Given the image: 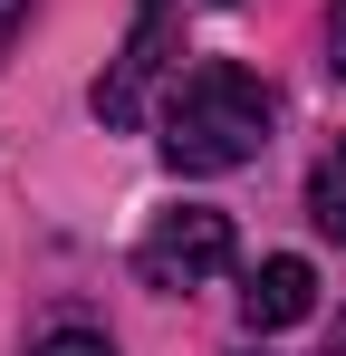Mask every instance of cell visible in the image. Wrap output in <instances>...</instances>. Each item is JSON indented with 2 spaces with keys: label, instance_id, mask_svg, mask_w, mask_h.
Wrapping results in <instances>:
<instances>
[{
  "label": "cell",
  "instance_id": "obj_1",
  "mask_svg": "<svg viewBox=\"0 0 346 356\" xmlns=\"http://www.w3.org/2000/svg\"><path fill=\"white\" fill-rule=\"evenodd\" d=\"M270 145V87L240 58H202L164 97V164L173 174H231Z\"/></svg>",
  "mask_w": 346,
  "mask_h": 356
},
{
  "label": "cell",
  "instance_id": "obj_2",
  "mask_svg": "<svg viewBox=\"0 0 346 356\" xmlns=\"http://www.w3.org/2000/svg\"><path fill=\"white\" fill-rule=\"evenodd\" d=\"M231 250H240L231 212L183 202V212H164L154 232L135 241V280H145V289H202V280H222V270H231Z\"/></svg>",
  "mask_w": 346,
  "mask_h": 356
},
{
  "label": "cell",
  "instance_id": "obj_3",
  "mask_svg": "<svg viewBox=\"0 0 346 356\" xmlns=\"http://www.w3.org/2000/svg\"><path fill=\"white\" fill-rule=\"evenodd\" d=\"M164 58H173V0H135V29H125L115 67L97 77V116L135 125V116H145V87L164 77Z\"/></svg>",
  "mask_w": 346,
  "mask_h": 356
},
{
  "label": "cell",
  "instance_id": "obj_4",
  "mask_svg": "<svg viewBox=\"0 0 346 356\" xmlns=\"http://www.w3.org/2000/svg\"><path fill=\"white\" fill-rule=\"evenodd\" d=\"M308 308H318V270H308L298 250L260 260V270H250V289H240V318H250L260 337H270V327H298Z\"/></svg>",
  "mask_w": 346,
  "mask_h": 356
},
{
  "label": "cell",
  "instance_id": "obj_5",
  "mask_svg": "<svg viewBox=\"0 0 346 356\" xmlns=\"http://www.w3.org/2000/svg\"><path fill=\"white\" fill-rule=\"evenodd\" d=\"M308 222H318L327 241H346V135L318 154V174H308Z\"/></svg>",
  "mask_w": 346,
  "mask_h": 356
},
{
  "label": "cell",
  "instance_id": "obj_6",
  "mask_svg": "<svg viewBox=\"0 0 346 356\" xmlns=\"http://www.w3.org/2000/svg\"><path fill=\"white\" fill-rule=\"evenodd\" d=\"M29 356H115V347L97 337V327H58V337H39Z\"/></svg>",
  "mask_w": 346,
  "mask_h": 356
},
{
  "label": "cell",
  "instance_id": "obj_7",
  "mask_svg": "<svg viewBox=\"0 0 346 356\" xmlns=\"http://www.w3.org/2000/svg\"><path fill=\"white\" fill-rule=\"evenodd\" d=\"M327 77H337V87H346V0H337V10H327Z\"/></svg>",
  "mask_w": 346,
  "mask_h": 356
},
{
  "label": "cell",
  "instance_id": "obj_8",
  "mask_svg": "<svg viewBox=\"0 0 346 356\" xmlns=\"http://www.w3.org/2000/svg\"><path fill=\"white\" fill-rule=\"evenodd\" d=\"M19 10H29V0H0V39H10V29H19Z\"/></svg>",
  "mask_w": 346,
  "mask_h": 356
},
{
  "label": "cell",
  "instance_id": "obj_9",
  "mask_svg": "<svg viewBox=\"0 0 346 356\" xmlns=\"http://www.w3.org/2000/svg\"><path fill=\"white\" fill-rule=\"evenodd\" d=\"M327 356H346V327H337V347H327Z\"/></svg>",
  "mask_w": 346,
  "mask_h": 356
},
{
  "label": "cell",
  "instance_id": "obj_10",
  "mask_svg": "<svg viewBox=\"0 0 346 356\" xmlns=\"http://www.w3.org/2000/svg\"><path fill=\"white\" fill-rule=\"evenodd\" d=\"M212 10H231V0H212Z\"/></svg>",
  "mask_w": 346,
  "mask_h": 356
}]
</instances>
